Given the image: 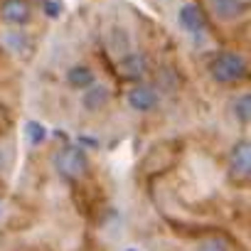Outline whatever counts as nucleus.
<instances>
[{
	"mask_svg": "<svg viewBox=\"0 0 251 251\" xmlns=\"http://www.w3.org/2000/svg\"><path fill=\"white\" fill-rule=\"evenodd\" d=\"M212 76L219 84H236L246 74V59L239 52H222L212 62Z\"/></svg>",
	"mask_w": 251,
	"mask_h": 251,
	"instance_id": "obj_1",
	"label": "nucleus"
},
{
	"mask_svg": "<svg viewBox=\"0 0 251 251\" xmlns=\"http://www.w3.org/2000/svg\"><path fill=\"white\" fill-rule=\"evenodd\" d=\"M57 170H59L67 180H81V177L86 175V170H89V160H86V155H84L81 148L67 146V148H62L59 155H57Z\"/></svg>",
	"mask_w": 251,
	"mask_h": 251,
	"instance_id": "obj_2",
	"label": "nucleus"
},
{
	"mask_svg": "<svg viewBox=\"0 0 251 251\" xmlns=\"http://www.w3.org/2000/svg\"><path fill=\"white\" fill-rule=\"evenodd\" d=\"M231 175L234 180H249L251 175V148L249 141H241L234 151H231Z\"/></svg>",
	"mask_w": 251,
	"mask_h": 251,
	"instance_id": "obj_3",
	"label": "nucleus"
},
{
	"mask_svg": "<svg viewBox=\"0 0 251 251\" xmlns=\"http://www.w3.org/2000/svg\"><path fill=\"white\" fill-rule=\"evenodd\" d=\"M177 20H180V27H182L185 32H190V35H200V32L204 30V15H202V10H200L197 5H192V3H187V5L180 8Z\"/></svg>",
	"mask_w": 251,
	"mask_h": 251,
	"instance_id": "obj_4",
	"label": "nucleus"
},
{
	"mask_svg": "<svg viewBox=\"0 0 251 251\" xmlns=\"http://www.w3.org/2000/svg\"><path fill=\"white\" fill-rule=\"evenodd\" d=\"M128 103L136 111H151L158 103V94L151 86H136V89L128 91Z\"/></svg>",
	"mask_w": 251,
	"mask_h": 251,
	"instance_id": "obj_5",
	"label": "nucleus"
},
{
	"mask_svg": "<svg viewBox=\"0 0 251 251\" xmlns=\"http://www.w3.org/2000/svg\"><path fill=\"white\" fill-rule=\"evenodd\" d=\"M0 15H3L5 23L23 25V23H27V18H30V5L25 3V0H5Z\"/></svg>",
	"mask_w": 251,
	"mask_h": 251,
	"instance_id": "obj_6",
	"label": "nucleus"
},
{
	"mask_svg": "<svg viewBox=\"0 0 251 251\" xmlns=\"http://www.w3.org/2000/svg\"><path fill=\"white\" fill-rule=\"evenodd\" d=\"M219 20H234L244 13V0H209Z\"/></svg>",
	"mask_w": 251,
	"mask_h": 251,
	"instance_id": "obj_7",
	"label": "nucleus"
},
{
	"mask_svg": "<svg viewBox=\"0 0 251 251\" xmlns=\"http://www.w3.org/2000/svg\"><path fill=\"white\" fill-rule=\"evenodd\" d=\"M67 79H69V84H72L74 89H86V86H91V84H94V74H91V69H89V67H84V64L72 67V69H69V74H67Z\"/></svg>",
	"mask_w": 251,
	"mask_h": 251,
	"instance_id": "obj_8",
	"label": "nucleus"
},
{
	"mask_svg": "<svg viewBox=\"0 0 251 251\" xmlns=\"http://www.w3.org/2000/svg\"><path fill=\"white\" fill-rule=\"evenodd\" d=\"M121 69H123L126 76H141V74L146 72V59H143V54H136V52L126 54V57L121 59Z\"/></svg>",
	"mask_w": 251,
	"mask_h": 251,
	"instance_id": "obj_9",
	"label": "nucleus"
},
{
	"mask_svg": "<svg viewBox=\"0 0 251 251\" xmlns=\"http://www.w3.org/2000/svg\"><path fill=\"white\" fill-rule=\"evenodd\" d=\"M106 101H108V91H106V86H91V89H89V94L84 96V106H86L89 111L103 108V106H106Z\"/></svg>",
	"mask_w": 251,
	"mask_h": 251,
	"instance_id": "obj_10",
	"label": "nucleus"
},
{
	"mask_svg": "<svg viewBox=\"0 0 251 251\" xmlns=\"http://www.w3.org/2000/svg\"><path fill=\"white\" fill-rule=\"evenodd\" d=\"M234 111H236V116H239V121H241V123H249V113H251V96H249V94L239 96V101L234 103Z\"/></svg>",
	"mask_w": 251,
	"mask_h": 251,
	"instance_id": "obj_11",
	"label": "nucleus"
},
{
	"mask_svg": "<svg viewBox=\"0 0 251 251\" xmlns=\"http://www.w3.org/2000/svg\"><path fill=\"white\" fill-rule=\"evenodd\" d=\"M45 136H47V131H45V126H42V123H35V121L27 123V141H30V146L42 143Z\"/></svg>",
	"mask_w": 251,
	"mask_h": 251,
	"instance_id": "obj_12",
	"label": "nucleus"
},
{
	"mask_svg": "<svg viewBox=\"0 0 251 251\" xmlns=\"http://www.w3.org/2000/svg\"><path fill=\"white\" fill-rule=\"evenodd\" d=\"M197 251H229V246H226V241H224V239L212 236V239H204V241L197 246Z\"/></svg>",
	"mask_w": 251,
	"mask_h": 251,
	"instance_id": "obj_13",
	"label": "nucleus"
},
{
	"mask_svg": "<svg viewBox=\"0 0 251 251\" xmlns=\"http://www.w3.org/2000/svg\"><path fill=\"white\" fill-rule=\"evenodd\" d=\"M45 8H47V15H52V18H54V15H59V5H54V3H47Z\"/></svg>",
	"mask_w": 251,
	"mask_h": 251,
	"instance_id": "obj_14",
	"label": "nucleus"
}]
</instances>
